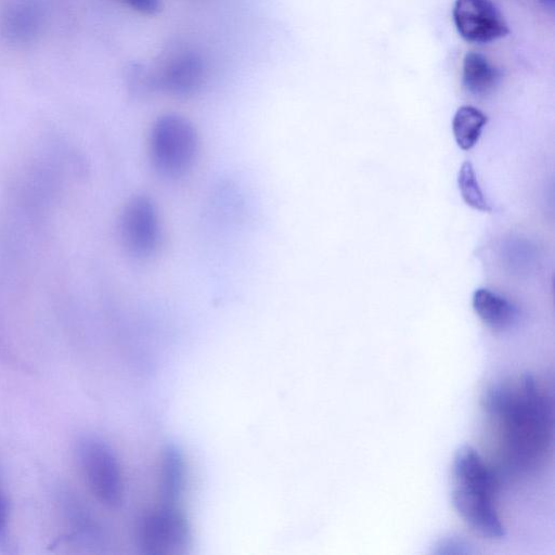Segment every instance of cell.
I'll list each match as a JSON object with an SVG mask.
<instances>
[{
	"instance_id": "2e32d148",
	"label": "cell",
	"mask_w": 555,
	"mask_h": 555,
	"mask_svg": "<svg viewBox=\"0 0 555 555\" xmlns=\"http://www.w3.org/2000/svg\"><path fill=\"white\" fill-rule=\"evenodd\" d=\"M541 1H553V0H541Z\"/></svg>"
},
{
	"instance_id": "8fae6325",
	"label": "cell",
	"mask_w": 555,
	"mask_h": 555,
	"mask_svg": "<svg viewBox=\"0 0 555 555\" xmlns=\"http://www.w3.org/2000/svg\"><path fill=\"white\" fill-rule=\"evenodd\" d=\"M487 121V116L480 109L470 105L459 107L452 120V130L459 147L464 151L470 150L478 142Z\"/></svg>"
},
{
	"instance_id": "9c48e42d",
	"label": "cell",
	"mask_w": 555,
	"mask_h": 555,
	"mask_svg": "<svg viewBox=\"0 0 555 555\" xmlns=\"http://www.w3.org/2000/svg\"><path fill=\"white\" fill-rule=\"evenodd\" d=\"M472 305L479 319L493 331H505L517 320V308L506 298L488 288L476 289Z\"/></svg>"
},
{
	"instance_id": "3957f363",
	"label": "cell",
	"mask_w": 555,
	"mask_h": 555,
	"mask_svg": "<svg viewBox=\"0 0 555 555\" xmlns=\"http://www.w3.org/2000/svg\"><path fill=\"white\" fill-rule=\"evenodd\" d=\"M198 152L194 125L177 113L158 116L150 130L149 154L154 169L166 178H180L193 167Z\"/></svg>"
},
{
	"instance_id": "5bb4252c",
	"label": "cell",
	"mask_w": 555,
	"mask_h": 555,
	"mask_svg": "<svg viewBox=\"0 0 555 555\" xmlns=\"http://www.w3.org/2000/svg\"><path fill=\"white\" fill-rule=\"evenodd\" d=\"M10 548V504L8 496L0 488V552Z\"/></svg>"
},
{
	"instance_id": "7a4b0ae2",
	"label": "cell",
	"mask_w": 555,
	"mask_h": 555,
	"mask_svg": "<svg viewBox=\"0 0 555 555\" xmlns=\"http://www.w3.org/2000/svg\"><path fill=\"white\" fill-rule=\"evenodd\" d=\"M498 479L475 448L463 444L453 455L451 500L455 512L475 532L488 539H502L505 528L493 503Z\"/></svg>"
},
{
	"instance_id": "52a82bcc",
	"label": "cell",
	"mask_w": 555,
	"mask_h": 555,
	"mask_svg": "<svg viewBox=\"0 0 555 555\" xmlns=\"http://www.w3.org/2000/svg\"><path fill=\"white\" fill-rule=\"evenodd\" d=\"M154 73L157 89L172 95L188 96L202 87L205 65L197 53L184 51L173 55Z\"/></svg>"
},
{
	"instance_id": "8992f818",
	"label": "cell",
	"mask_w": 555,
	"mask_h": 555,
	"mask_svg": "<svg viewBox=\"0 0 555 555\" xmlns=\"http://www.w3.org/2000/svg\"><path fill=\"white\" fill-rule=\"evenodd\" d=\"M452 14L459 34L469 42L487 43L509 33L503 14L491 0H455Z\"/></svg>"
},
{
	"instance_id": "9a60e30c",
	"label": "cell",
	"mask_w": 555,
	"mask_h": 555,
	"mask_svg": "<svg viewBox=\"0 0 555 555\" xmlns=\"http://www.w3.org/2000/svg\"><path fill=\"white\" fill-rule=\"evenodd\" d=\"M130 10L147 16L158 14L163 9V0H114Z\"/></svg>"
},
{
	"instance_id": "277c9868",
	"label": "cell",
	"mask_w": 555,
	"mask_h": 555,
	"mask_svg": "<svg viewBox=\"0 0 555 555\" xmlns=\"http://www.w3.org/2000/svg\"><path fill=\"white\" fill-rule=\"evenodd\" d=\"M119 235L122 246L132 257L149 259L157 253L162 223L153 198L139 194L127 202L119 219Z\"/></svg>"
},
{
	"instance_id": "30bf717a",
	"label": "cell",
	"mask_w": 555,
	"mask_h": 555,
	"mask_svg": "<svg viewBox=\"0 0 555 555\" xmlns=\"http://www.w3.org/2000/svg\"><path fill=\"white\" fill-rule=\"evenodd\" d=\"M500 70L479 52H467L463 59L462 81L474 95L491 92L500 80Z\"/></svg>"
},
{
	"instance_id": "6da1fadb",
	"label": "cell",
	"mask_w": 555,
	"mask_h": 555,
	"mask_svg": "<svg viewBox=\"0 0 555 555\" xmlns=\"http://www.w3.org/2000/svg\"><path fill=\"white\" fill-rule=\"evenodd\" d=\"M495 426L503 456L516 470L535 468L550 450L553 436L552 400L530 374L491 386L483 399Z\"/></svg>"
},
{
	"instance_id": "ba28073f",
	"label": "cell",
	"mask_w": 555,
	"mask_h": 555,
	"mask_svg": "<svg viewBox=\"0 0 555 555\" xmlns=\"http://www.w3.org/2000/svg\"><path fill=\"white\" fill-rule=\"evenodd\" d=\"M44 8L40 0H11L2 10L0 29L12 43H27L40 33Z\"/></svg>"
},
{
	"instance_id": "4fadbf2b",
	"label": "cell",
	"mask_w": 555,
	"mask_h": 555,
	"mask_svg": "<svg viewBox=\"0 0 555 555\" xmlns=\"http://www.w3.org/2000/svg\"><path fill=\"white\" fill-rule=\"evenodd\" d=\"M128 88L137 95L147 94L157 90L155 73L144 64L132 63L127 68Z\"/></svg>"
},
{
	"instance_id": "5b68a950",
	"label": "cell",
	"mask_w": 555,
	"mask_h": 555,
	"mask_svg": "<svg viewBox=\"0 0 555 555\" xmlns=\"http://www.w3.org/2000/svg\"><path fill=\"white\" fill-rule=\"evenodd\" d=\"M76 454L93 495L103 504L117 505L122 496V481L112 450L98 438L83 437L77 442Z\"/></svg>"
},
{
	"instance_id": "7c38bea8",
	"label": "cell",
	"mask_w": 555,
	"mask_h": 555,
	"mask_svg": "<svg viewBox=\"0 0 555 555\" xmlns=\"http://www.w3.org/2000/svg\"><path fill=\"white\" fill-rule=\"evenodd\" d=\"M457 184L463 201L469 207L483 212H490L492 210L483 196L470 162H464L462 164L457 175Z\"/></svg>"
}]
</instances>
